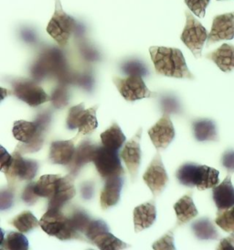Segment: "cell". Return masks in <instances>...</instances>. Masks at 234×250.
<instances>
[{
	"mask_svg": "<svg viewBox=\"0 0 234 250\" xmlns=\"http://www.w3.org/2000/svg\"><path fill=\"white\" fill-rule=\"evenodd\" d=\"M93 162L95 163L97 171L104 180L124 174V168L117 150L98 146Z\"/></svg>",
	"mask_w": 234,
	"mask_h": 250,
	"instance_id": "cell-9",
	"label": "cell"
},
{
	"mask_svg": "<svg viewBox=\"0 0 234 250\" xmlns=\"http://www.w3.org/2000/svg\"><path fill=\"white\" fill-rule=\"evenodd\" d=\"M193 134L199 141H216L219 140L216 124L211 119H199L193 122Z\"/></svg>",
	"mask_w": 234,
	"mask_h": 250,
	"instance_id": "cell-24",
	"label": "cell"
},
{
	"mask_svg": "<svg viewBox=\"0 0 234 250\" xmlns=\"http://www.w3.org/2000/svg\"><path fill=\"white\" fill-rule=\"evenodd\" d=\"M39 226L45 233L62 241L83 239L73 230L69 216L62 213L61 209H48L39 220Z\"/></svg>",
	"mask_w": 234,
	"mask_h": 250,
	"instance_id": "cell-3",
	"label": "cell"
},
{
	"mask_svg": "<svg viewBox=\"0 0 234 250\" xmlns=\"http://www.w3.org/2000/svg\"><path fill=\"white\" fill-rule=\"evenodd\" d=\"M60 175L47 174L40 177L34 184V191L39 197L51 199L57 189Z\"/></svg>",
	"mask_w": 234,
	"mask_h": 250,
	"instance_id": "cell-28",
	"label": "cell"
},
{
	"mask_svg": "<svg viewBox=\"0 0 234 250\" xmlns=\"http://www.w3.org/2000/svg\"><path fill=\"white\" fill-rule=\"evenodd\" d=\"M234 38V11L216 16L213 19L212 30L207 40V46L223 40L231 41Z\"/></svg>",
	"mask_w": 234,
	"mask_h": 250,
	"instance_id": "cell-14",
	"label": "cell"
},
{
	"mask_svg": "<svg viewBox=\"0 0 234 250\" xmlns=\"http://www.w3.org/2000/svg\"><path fill=\"white\" fill-rule=\"evenodd\" d=\"M153 249L154 250H176L173 231L170 230L166 235H163L160 239L154 243Z\"/></svg>",
	"mask_w": 234,
	"mask_h": 250,
	"instance_id": "cell-37",
	"label": "cell"
},
{
	"mask_svg": "<svg viewBox=\"0 0 234 250\" xmlns=\"http://www.w3.org/2000/svg\"><path fill=\"white\" fill-rule=\"evenodd\" d=\"M174 210L177 218V226L190 222L195 218L198 213L190 193L184 195L176 203Z\"/></svg>",
	"mask_w": 234,
	"mask_h": 250,
	"instance_id": "cell-23",
	"label": "cell"
},
{
	"mask_svg": "<svg viewBox=\"0 0 234 250\" xmlns=\"http://www.w3.org/2000/svg\"><path fill=\"white\" fill-rule=\"evenodd\" d=\"M211 0H185L186 5L190 11L198 18H204L206 8L209 6Z\"/></svg>",
	"mask_w": 234,
	"mask_h": 250,
	"instance_id": "cell-35",
	"label": "cell"
},
{
	"mask_svg": "<svg viewBox=\"0 0 234 250\" xmlns=\"http://www.w3.org/2000/svg\"><path fill=\"white\" fill-rule=\"evenodd\" d=\"M122 176L112 177L105 180V184L101 192L100 203L103 210L117 206L120 201L121 191L123 188Z\"/></svg>",
	"mask_w": 234,
	"mask_h": 250,
	"instance_id": "cell-19",
	"label": "cell"
},
{
	"mask_svg": "<svg viewBox=\"0 0 234 250\" xmlns=\"http://www.w3.org/2000/svg\"><path fill=\"white\" fill-rule=\"evenodd\" d=\"M1 151L2 152H1V158H0V163H1L0 170H1V172L6 173L12 164L13 156L9 154L3 147H1Z\"/></svg>",
	"mask_w": 234,
	"mask_h": 250,
	"instance_id": "cell-41",
	"label": "cell"
},
{
	"mask_svg": "<svg viewBox=\"0 0 234 250\" xmlns=\"http://www.w3.org/2000/svg\"><path fill=\"white\" fill-rule=\"evenodd\" d=\"M216 224L227 233H233L234 231V217L232 208L218 211Z\"/></svg>",
	"mask_w": 234,
	"mask_h": 250,
	"instance_id": "cell-34",
	"label": "cell"
},
{
	"mask_svg": "<svg viewBox=\"0 0 234 250\" xmlns=\"http://www.w3.org/2000/svg\"><path fill=\"white\" fill-rule=\"evenodd\" d=\"M163 104H164V109H165L164 113L169 114L170 111L175 112L176 110L178 109L177 104L173 99H165L164 102H163Z\"/></svg>",
	"mask_w": 234,
	"mask_h": 250,
	"instance_id": "cell-43",
	"label": "cell"
},
{
	"mask_svg": "<svg viewBox=\"0 0 234 250\" xmlns=\"http://www.w3.org/2000/svg\"><path fill=\"white\" fill-rule=\"evenodd\" d=\"M122 70L124 74L128 75H146L147 74V70L145 65H143L140 62L131 61L125 62L122 66Z\"/></svg>",
	"mask_w": 234,
	"mask_h": 250,
	"instance_id": "cell-36",
	"label": "cell"
},
{
	"mask_svg": "<svg viewBox=\"0 0 234 250\" xmlns=\"http://www.w3.org/2000/svg\"><path fill=\"white\" fill-rule=\"evenodd\" d=\"M15 96L30 106H38L51 100L42 87L29 79H16L11 83Z\"/></svg>",
	"mask_w": 234,
	"mask_h": 250,
	"instance_id": "cell-11",
	"label": "cell"
},
{
	"mask_svg": "<svg viewBox=\"0 0 234 250\" xmlns=\"http://www.w3.org/2000/svg\"><path fill=\"white\" fill-rule=\"evenodd\" d=\"M34 184L35 183H29L24 189V191L22 192L21 199L29 206L34 205L37 203L39 195H37L36 192L34 191Z\"/></svg>",
	"mask_w": 234,
	"mask_h": 250,
	"instance_id": "cell-38",
	"label": "cell"
},
{
	"mask_svg": "<svg viewBox=\"0 0 234 250\" xmlns=\"http://www.w3.org/2000/svg\"><path fill=\"white\" fill-rule=\"evenodd\" d=\"M142 136V128H140L136 134L127 141L121 152V158L123 159L125 166L128 169L132 177V180L135 181L138 173V169L141 163V147L140 140Z\"/></svg>",
	"mask_w": 234,
	"mask_h": 250,
	"instance_id": "cell-15",
	"label": "cell"
},
{
	"mask_svg": "<svg viewBox=\"0 0 234 250\" xmlns=\"http://www.w3.org/2000/svg\"><path fill=\"white\" fill-rule=\"evenodd\" d=\"M207 59L213 62L224 73H230L234 70V46L223 43L214 52L206 55Z\"/></svg>",
	"mask_w": 234,
	"mask_h": 250,
	"instance_id": "cell-22",
	"label": "cell"
},
{
	"mask_svg": "<svg viewBox=\"0 0 234 250\" xmlns=\"http://www.w3.org/2000/svg\"><path fill=\"white\" fill-rule=\"evenodd\" d=\"M12 156V164L5 173L10 188L21 181L30 182L36 176L39 169V163L36 161L24 159L19 150H14Z\"/></svg>",
	"mask_w": 234,
	"mask_h": 250,
	"instance_id": "cell-10",
	"label": "cell"
},
{
	"mask_svg": "<svg viewBox=\"0 0 234 250\" xmlns=\"http://www.w3.org/2000/svg\"><path fill=\"white\" fill-rule=\"evenodd\" d=\"M98 145L93 144L90 140H83L76 147L73 161L68 165L71 174L75 176L85 164L93 162Z\"/></svg>",
	"mask_w": 234,
	"mask_h": 250,
	"instance_id": "cell-20",
	"label": "cell"
},
{
	"mask_svg": "<svg viewBox=\"0 0 234 250\" xmlns=\"http://www.w3.org/2000/svg\"><path fill=\"white\" fill-rule=\"evenodd\" d=\"M156 218V209L155 203L148 202L136 206L134 210L135 231L139 233L146 228H150Z\"/></svg>",
	"mask_w": 234,
	"mask_h": 250,
	"instance_id": "cell-21",
	"label": "cell"
},
{
	"mask_svg": "<svg viewBox=\"0 0 234 250\" xmlns=\"http://www.w3.org/2000/svg\"><path fill=\"white\" fill-rule=\"evenodd\" d=\"M186 25L181 34V41L186 45L194 57L198 59L201 57V52L206 41L208 40V32L202 24L190 13L186 11Z\"/></svg>",
	"mask_w": 234,
	"mask_h": 250,
	"instance_id": "cell-5",
	"label": "cell"
},
{
	"mask_svg": "<svg viewBox=\"0 0 234 250\" xmlns=\"http://www.w3.org/2000/svg\"><path fill=\"white\" fill-rule=\"evenodd\" d=\"M149 52L157 74L180 79H194L179 49L153 46L149 48Z\"/></svg>",
	"mask_w": 234,
	"mask_h": 250,
	"instance_id": "cell-2",
	"label": "cell"
},
{
	"mask_svg": "<svg viewBox=\"0 0 234 250\" xmlns=\"http://www.w3.org/2000/svg\"><path fill=\"white\" fill-rule=\"evenodd\" d=\"M221 165L229 173L234 172V149H228L221 157Z\"/></svg>",
	"mask_w": 234,
	"mask_h": 250,
	"instance_id": "cell-39",
	"label": "cell"
},
{
	"mask_svg": "<svg viewBox=\"0 0 234 250\" xmlns=\"http://www.w3.org/2000/svg\"><path fill=\"white\" fill-rule=\"evenodd\" d=\"M81 193H82V196L83 198L90 199L93 196V193H94V186L93 184H84L81 188Z\"/></svg>",
	"mask_w": 234,
	"mask_h": 250,
	"instance_id": "cell-45",
	"label": "cell"
},
{
	"mask_svg": "<svg viewBox=\"0 0 234 250\" xmlns=\"http://www.w3.org/2000/svg\"><path fill=\"white\" fill-rule=\"evenodd\" d=\"M9 224L21 233H29L39 226V221H38L31 212L24 211L14 217L9 222Z\"/></svg>",
	"mask_w": 234,
	"mask_h": 250,
	"instance_id": "cell-29",
	"label": "cell"
},
{
	"mask_svg": "<svg viewBox=\"0 0 234 250\" xmlns=\"http://www.w3.org/2000/svg\"><path fill=\"white\" fill-rule=\"evenodd\" d=\"M76 82L79 83V85L84 87L85 89H91L93 87L94 81L90 76H82L79 79H77Z\"/></svg>",
	"mask_w": 234,
	"mask_h": 250,
	"instance_id": "cell-44",
	"label": "cell"
},
{
	"mask_svg": "<svg viewBox=\"0 0 234 250\" xmlns=\"http://www.w3.org/2000/svg\"><path fill=\"white\" fill-rule=\"evenodd\" d=\"M218 1H219V0H218Z\"/></svg>",
	"mask_w": 234,
	"mask_h": 250,
	"instance_id": "cell-47",
	"label": "cell"
},
{
	"mask_svg": "<svg viewBox=\"0 0 234 250\" xmlns=\"http://www.w3.org/2000/svg\"><path fill=\"white\" fill-rule=\"evenodd\" d=\"M84 235L100 250H124L129 247L110 233L109 228L104 221H91Z\"/></svg>",
	"mask_w": 234,
	"mask_h": 250,
	"instance_id": "cell-6",
	"label": "cell"
},
{
	"mask_svg": "<svg viewBox=\"0 0 234 250\" xmlns=\"http://www.w3.org/2000/svg\"><path fill=\"white\" fill-rule=\"evenodd\" d=\"M14 192L13 189L9 187L8 190H2L1 191V210L4 211L10 208L13 205Z\"/></svg>",
	"mask_w": 234,
	"mask_h": 250,
	"instance_id": "cell-40",
	"label": "cell"
},
{
	"mask_svg": "<svg viewBox=\"0 0 234 250\" xmlns=\"http://www.w3.org/2000/svg\"><path fill=\"white\" fill-rule=\"evenodd\" d=\"M113 81L121 96L129 102L157 96V93L151 92L146 87L141 75H128L124 78L114 77Z\"/></svg>",
	"mask_w": 234,
	"mask_h": 250,
	"instance_id": "cell-8",
	"label": "cell"
},
{
	"mask_svg": "<svg viewBox=\"0 0 234 250\" xmlns=\"http://www.w3.org/2000/svg\"><path fill=\"white\" fill-rule=\"evenodd\" d=\"M143 180L151 190L155 197L158 196L166 189L168 184V173L158 151L144 173Z\"/></svg>",
	"mask_w": 234,
	"mask_h": 250,
	"instance_id": "cell-12",
	"label": "cell"
},
{
	"mask_svg": "<svg viewBox=\"0 0 234 250\" xmlns=\"http://www.w3.org/2000/svg\"><path fill=\"white\" fill-rule=\"evenodd\" d=\"M68 83H60L59 86L55 89L51 96V101L55 108H63L69 104V92H68Z\"/></svg>",
	"mask_w": 234,
	"mask_h": 250,
	"instance_id": "cell-33",
	"label": "cell"
},
{
	"mask_svg": "<svg viewBox=\"0 0 234 250\" xmlns=\"http://www.w3.org/2000/svg\"><path fill=\"white\" fill-rule=\"evenodd\" d=\"M0 249L1 250H28L29 240L21 232L20 233L9 232L6 236V238L3 235Z\"/></svg>",
	"mask_w": 234,
	"mask_h": 250,
	"instance_id": "cell-30",
	"label": "cell"
},
{
	"mask_svg": "<svg viewBox=\"0 0 234 250\" xmlns=\"http://www.w3.org/2000/svg\"><path fill=\"white\" fill-rule=\"evenodd\" d=\"M219 170L206 165H198L196 187L198 191L211 189L219 184Z\"/></svg>",
	"mask_w": 234,
	"mask_h": 250,
	"instance_id": "cell-25",
	"label": "cell"
},
{
	"mask_svg": "<svg viewBox=\"0 0 234 250\" xmlns=\"http://www.w3.org/2000/svg\"><path fill=\"white\" fill-rule=\"evenodd\" d=\"M231 174L229 173L221 184L212 188V197L218 211L227 210L234 206V187Z\"/></svg>",
	"mask_w": 234,
	"mask_h": 250,
	"instance_id": "cell-18",
	"label": "cell"
},
{
	"mask_svg": "<svg viewBox=\"0 0 234 250\" xmlns=\"http://www.w3.org/2000/svg\"><path fill=\"white\" fill-rule=\"evenodd\" d=\"M198 165L194 163H186L176 171V179L182 185L188 187H196Z\"/></svg>",
	"mask_w": 234,
	"mask_h": 250,
	"instance_id": "cell-31",
	"label": "cell"
},
{
	"mask_svg": "<svg viewBox=\"0 0 234 250\" xmlns=\"http://www.w3.org/2000/svg\"><path fill=\"white\" fill-rule=\"evenodd\" d=\"M69 218L73 230L80 236L81 235H85L88 227L91 221L93 220L91 219L89 214L81 209L73 210V213H71Z\"/></svg>",
	"mask_w": 234,
	"mask_h": 250,
	"instance_id": "cell-32",
	"label": "cell"
},
{
	"mask_svg": "<svg viewBox=\"0 0 234 250\" xmlns=\"http://www.w3.org/2000/svg\"><path fill=\"white\" fill-rule=\"evenodd\" d=\"M74 27V19L64 12L60 0H55V11L48 24L47 32L59 46L64 47L68 44Z\"/></svg>",
	"mask_w": 234,
	"mask_h": 250,
	"instance_id": "cell-4",
	"label": "cell"
},
{
	"mask_svg": "<svg viewBox=\"0 0 234 250\" xmlns=\"http://www.w3.org/2000/svg\"><path fill=\"white\" fill-rule=\"evenodd\" d=\"M73 174L60 177L53 196L49 199L48 209H61L76 194Z\"/></svg>",
	"mask_w": 234,
	"mask_h": 250,
	"instance_id": "cell-16",
	"label": "cell"
},
{
	"mask_svg": "<svg viewBox=\"0 0 234 250\" xmlns=\"http://www.w3.org/2000/svg\"><path fill=\"white\" fill-rule=\"evenodd\" d=\"M77 137L70 140H58L51 144L49 160L53 164L69 165L75 153V141Z\"/></svg>",
	"mask_w": 234,
	"mask_h": 250,
	"instance_id": "cell-17",
	"label": "cell"
},
{
	"mask_svg": "<svg viewBox=\"0 0 234 250\" xmlns=\"http://www.w3.org/2000/svg\"><path fill=\"white\" fill-rule=\"evenodd\" d=\"M148 135L154 146L157 150L165 149L175 138V128L168 113H164L163 117L149 130Z\"/></svg>",
	"mask_w": 234,
	"mask_h": 250,
	"instance_id": "cell-13",
	"label": "cell"
},
{
	"mask_svg": "<svg viewBox=\"0 0 234 250\" xmlns=\"http://www.w3.org/2000/svg\"><path fill=\"white\" fill-rule=\"evenodd\" d=\"M191 229L199 240H217L219 234L209 218H199L191 225Z\"/></svg>",
	"mask_w": 234,
	"mask_h": 250,
	"instance_id": "cell-27",
	"label": "cell"
},
{
	"mask_svg": "<svg viewBox=\"0 0 234 250\" xmlns=\"http://www.w3.org/2000/svg\"><path fill=\"white\" fill-rule=\"evenodd\" d=\"M232 210H233V213H234V207H232Z\"/></svg>",
	"mask_w": 234,
	"mask_h": 250,
	"instance_id": "cell-46",
	"label": "cell"
},
{
	"mask_svg": "<svg viewBox=\"0 0 234 250\" xmlns=\"http://www.w3.org/2000/svg\"><path fill=\"white\" fill-rule=\"evenodd\" d=\"M125 140L126 138L124 133L117 123H114L108 129L101 134L102 146L113 150L118 151L123 147Z\"/></svg>",
	"mask_w": 234,
	"mask_h": 250,
	"instance_id": "cell-26",
	"label": "cell"
},
{
	"mask_svg": "<svg viewBox=\"0 0 234 250\" xmlns=\"http://www.w3.org/2000/svg\"><path fill=\"white\" fill-rule=\"evenodd\" d=\"M218 250H234V231L233 233H231V235L228 237L220 240L218 246Z\"/></svg>",
	"mask_w": 234,
	"mask_h": 250,
	"instance_id": "cell-42",
	"label": "cell"
},
{
	"mask_svg": "<svg viewBox=\"0 0 234 250\" xmlns=\"http://www.w3.org/2000/svg\"><path fill=\"white\" fill-rule=\"evenodd\" d=\"M51 115L48 112L39 114L34 121L19 120L13 126V136L19 140L17 150L21 154L39 151L43 146L45 136L51 124Z\"/></svg>",
	"mask_w": 234,
	"mask_h": 250,
	"instance_id": "cell-1",
	"label": "cell"
},
{
	"mask_svg": "<svg viewBox=\"0 0 234 250\" xmlns=\"http://www.w3.org/2000/svg\"><path fill=\"white\" fill-rule=\"evenodd\" d=\"M98 105L89 109L84 108V104L73 106L68 114L67 127L71 130L78 128L79 134L88 135L94 132L98 126L96 111Z\"/></svg>",
	"mask_w": 234,
	"mask_h": 250,
	"instance_id": "cell-7",
	"label": "cell"
}]
</instances>
